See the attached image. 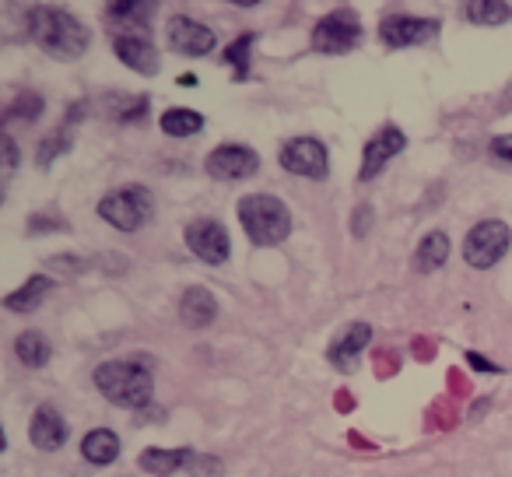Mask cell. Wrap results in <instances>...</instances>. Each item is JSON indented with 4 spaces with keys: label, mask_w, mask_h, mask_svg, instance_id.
Instances as JSON below:
<instances>
[{
    "label": "cell",
    "mask_w": 512,
    "mask_h": 477,
    "mask_svg": "<svg viewBox=\"0 0 512 477\" xmlns=\"http://www.w3.org/2000/svg\"><path fill=\"white\" fill-rule=\"evenodd\" d=\"M71 144H74V134L71 130H57V134H50V137H43V144L36 148V162H39V169H50L57 158H64L67 151H71Z\"/></svg>",
    "instance_id": "cell-25"
},
{
    "label": "cell",
    "mask_w": 512,
    "mask_h": 477,
    "mask_svg": "<svg viewBox=\"0 0 512 477\" xmlns=\"http://www.w3.org/2000/svg\"><path fill=\"white\" fill-rule=\"evenodd\" d=\"M225 474V463L218 456H207V453H193L190 460V477H221Z\"/></svg>",
    "instance_id": "cell-28"
},
{
    "label": "cell",
    "mask_w": 512,
    "mask_h": 477,
    "mask_svg": "<svg viewBox=\"0 0 512 477\" xmlns=\"http://www.w3.org/2000/svg\"><path fill=\"white\" fill-rule=\"evenodd\" d=\"M281 169H288L292 176L302 179H327L330 172L327 144L316 141V137H292L281 148Z\"/></svg>",
    "instance_id": "cell-8"
},
{
    "label": "cell",
    "mask_w": 512,
    "mask_h": 477,
    "mask_svg": "<svg viewBox=\"0 0 512 477\" xmlns=\"http://www.w3.org/2000/svg\"><path fill=\"white\" fill-rule=\"evenodd\" d=\"M379 39L390 50H411V46H428L439 39V22L435 18L414 15H386L379 22Z\"/></svg>",
    "instance_id": "cell-7"
},
{
    "label": "cell",
    "mask_w": 512,
    "mask_h": 477,
    "mask_svg": "<svg viewBox=\"0 0 512 477\" xmlns=\"http://www.w3.org/2000/svg\"><path fill=\"white\" fill-rule=\"evenodd\" d=\"M151 211H155V197H151V190H144V186H137V183L120 186V190L106 193V197L99 200L102 221L120 228V232H137L141 225H148Z\"/></svg>",
    "instance_id": "cell-4"
},
{
    "label": "cell",
    "mask_w": 512,
    "mask_h": 477,
    "mask_svg": "<svg viewBox=\"0 0 512 477\" xmlns=\"http://www.w3.org/2000/svg\"><path fill=\"white\" fill-rule=\"evenodd\" d=\"M512 246V228L502 218H484L463 239V260L477 271H491L498 260L509 253Z\"/></svg>",
    "instance_id": "cell-5"
},
{
    "label": "cell",
    "mask_w": 512,
    "mask_h": 477,
    "mask_svg": "<svg viewBox=\"0 0 512 477\" xmlns=\"http://www.w3.org/2000/svg\"><path fill=\"white\" fill-rule=\"evenodd\" d=\"M15 355L25 369H43L53 358V344L43 334H36V330H25V334L15 337Z\"/></svg>",
    "instance_id": "cell-21"
},
{
    "label": "cell",
    "mask_w": 512,
    "mask_h": 477,
    "mask_svg": "<svg viewBox=\"0 0 512 477\" xmlns=\"http://www.w3.org/2000/svg\"><path fill=\"white\" fill-rule=\"evenodd\" d=\"M190 460H193V449H158V446H148L141 456H137V463L155 477L176 474V470L190 467Z\"/></svg>",
    "instance_id": "cell-20"
},
{
    "label": "cell",
    "mask_w": 512,
    "mask_h": 477,
    "mask_svg": "<svg viewBox=\"0 0 512 477\" xmlns=\"http://www.w3.org/2000/svg\"><path fill=\"white\" fill-rule=\"evenodd\" d=\"M81 456H85L92 467H109V463L120 456V435L113 428H92V432L81 439Z\"/></svg>",
    "instance_id": "cell-18"
},
{
    "label": "cell",
    "mask_w": 512,
    "mask_h": 477,
    "mask_svg": "<svg viewBox=\"0 0 512 477\" xmlns=\"http://www.w3.org/2000/svg\"><path fill=\"white\" fill-rule=\"evenodd\" d=\"M15 169H18V144L11 134H4V176H0V183L8 186L11 176H15Z\"/></svg>",
    "instance_id": "cell-30"
},
{
    "label": "cell",
    "mask_w": 512,
    "mask_h": 477,
    "mask_svg": "<svg viewBox=\"0 0 512 477\" xmlns=\"http://www.w3.org/2000/svg\"><path fill=\"white\" fill-rule=\"evenodd\" d=\"M186 250L197 260H204V264L221 267L228 260V253H232V243H228V232L221 221L197 218L186 225Z\"/></svg>",
    "instance_id": "cell-9"
},
{
    "label": "cell",
    "mask_w": 512,
    "mask_h": 477,
    "mask_svg": "<svg viewBox=\"0 0 512 477\" xmlns=\"http://www.w3.org/2000/svg\"><path fill=\"white\" fill-rule=\"evenodd\" d=\"M253 36H239L232 46H225V60L235 67V78L246 81L249 78V53H253Z\"/></svg>",
    "instance_id": "cell-26"
},
{
    "label": "cell",
    "mask_w": 512,
    "mask_h": 477,
    "mask_svg": "<svg viewBox=\"0 0 512 477\" xmlns=\"http://www.w3.org/2000/svg\"><path fill=\"white\" fill-rule=\"evenodd\" d=\"M200 130H204V116L193 113V109H169V113H162V134L193 137Z\"/></svg>",
    "instance_id": "cell-23"
},
{
    "label": "cell",
    "mask_w": 512,
    "mask_h": 477,
    "mask_svg": "<svg viewBox=\"0 0 512 477\" xmlns=\"http://www.w3.org/2000/svg\"><path fill=\"white\" fill-rule=\"evenodd\" d=\"M155 11V4H137V0H116L109 4L106 15L113 25H148V15Z\"/></svg>",
    "instance_id": "cell-24"
},
{
    "label": "cell",
    "mask_w": 512,
    "mask_h": 477,
    "mask_svg": "<svg viewBox=\"0 0 512 477\" xmlns=\"http://www.w3.org/2000/svg\"><path fill=\"white\" fill-rule=\"evenodd\" d=\"M113 50L130 71L144 74V78H155L158 67H162V57H158V50L151 46L148 36H116Z\"/></svg>",
    "instance_id": "cell-14"
},
{
    "label": "cell",
    "mask_w": 512,
    "mask_h": 477,
    "mask_svg": "<svg viewBox=\"0 0 512 477\" xmlns=\"http://www.w3.org/2000/svg\"><path fill=\"white\" fill-rule=\"evenodd\" d=\"M39 113H43V99H39L36 92H22L15 102L8 106V113H4V123H15V120H39Z\"/></svg>",
    "instance_id": "cell-27"
},
{
    "label": "cell",
    "mask_w": 512,
    "mask_h": 477,
    "mask_svg": "<svg viewBox=\"0 0 512 477\" xmlns=\"http://www.w3.org/2000/svg\"><path fill=\"white\" fill-rule=\"evenodd\" d=\"M369 341H372L369 323H351L348 334L330 344V351H327L330 365H334L337 372H344V376H351V372L362 365V355H365V348H369Z\"/></svg>",
    "instance_id": "cell-13"
},
{
    "label": "cell",
    "mask_w": 512,
    "mask_h": 477,
    "mask_svg": "<svg viewBox=\"0 0 512 477\" xmlns=\"http://www.w3.org/2000/svg\"><path fill=\"white\" fill-rule=\"evenodd\" d=\"M365 43V29L351 8H337L323 15L313 29V50L316 53H351Z\"/></svg>",
    "instance_id": "cell-6"
},
{
    "label": "cell",
    "mask_w": 512,
    "mask_h": 477,
    "mask_svg": "<svg viewBox=\"0 0 512 477\" xmlns=\"http://www.w3.org/2000/svg\"><path fill=\"white\" fill-rule=\"evenodd\" d=\"M95 390L116 407H127V411H144L155 397V379L151 369L141 365V358H113V362H102L95 369Z\"/></svg>",
    "instance_id": "cell-2"
},
{
    "label": "cell",
    "mask_w": 512,
    "mask_h": 477,
    "mask_svg": "<svg viewBox=\"0 0 512 477\" xmlns=\"http://www.w3.org/2000/svg\"><path fill=\"white\" fill-rule=\"evenodd\" d=\"M488 155L495 165H502V169H512V134H502L495 137V141L488 144Z\"/></svg>",
    "instance_id": "cell-29"
},
{
    "label": "cell",
    "mask_w": 512,
    "mask_h": 477,
    "mask_svg": "<svg viewBox=\"0 0 512 477\" xmlns=\"http://www.w3.org/2000/svg\"><path fill=\"white\" fill-rule=\"evenodd\" d=\"M29 439L36 449H43V453H57V449H64L67 442V421L60 418L57 407L43 404L36 411V418H32L29 425Z\"/></svg>",
    "instance_id": "cell-15"
},
{
    "label": "cell",
    "mask_w": 512,
    "mask_h": 477,
    "mask_svg": "<svg viewBox=\"0 0 512 477\" xmlns=\"http://www.w3.org/2000/svg\"><path fill=\"white\" fill-rule=\"evenodd\" d=\"M25 29H29V39L53 60H78L88 53L92 46V32L64 8H29L25 15Z\"/></svg>",
    "instance_id": "cell-1"
},
{
    "label": "cell",
    "mask_w": 512,
    "mask_h": 477,
    "mask_svg": "<svg viewBox=\"0 0 512 477\" xmlns=\"http://www.w3.org/2000/svg\"><path fill=\"white\" fill-rule=\"evenodd\" d=\"M463 15L474 25H505L512 18V8L502 0H470L463 4Z\"/></svg>",
    "instance_id": "cell-22"
},
{
    "label": "cell",
    "mask_w": 512,
    "mask_h": 477,
    "mask_svg": "<svg viewBox=\"0 0 512 477\" xmlns=\"http://www.w3.org/2000/svg\"><path fill=\"white\" fill-rule=\"evenodd\" d=\"M407 148V137L400 127H393V123H386V127H379L376 134L365 141L362 148V169H358V179L362 183H369V179H376L379 172L386 169V165L393 162V158L400 155V151Z\"/></svg>",
    "instance_id": "cell-11"
},
{
    "label": "cell",
    "mask_w": 512,
    "mask_h": 477,
    "mask_svg": "<svg viewBox=\"0 0 512 477\" xmlns=\"http://www.w3.org/2000/svg\"><path fill=\"white\" fill-rule=\"evenodd\" d=\"M256 172H260V155L246 144H221L207 155V176L211 179L235 183V179H253Z\"/></svg>",
    "instance_id": "cell-12"
},
{
    "label": "cell",
    "mask_w": 512,
    "mask_h": 477,
    "mask_svg": "<svg viewBox=\"0 0 512 477\" xmlns=\"http://www.w3.org/2000/svg\"><path fill=\"white\" fill-rule=\"evenodd\" d=\"M57 288V281L50 278V274H32L29 281H25L22 288H15V292L4 299V309L8 313H18V316H25V313H36L39 306H43V299L46 295Z\"/></svg>",
    "instance_id": "cell-17"
},
{
    "label": "cell",
    "mask_w": 512,
    "mask_h": 477,
    "mask_svg": "<svg viewBox=\"0 0 512 477\" xmlns=\"http://www.w3.org/2000/svg\"><path fill=\"white\" fill-rule=\"evenodd\" d=\"M239 225L253 246H281L292 232V211L271 193H249L239 200Z\"/></svg>",
    "instance_id": "cell-3"
},
{
    "label": "cell",
    "mask_w": 512,
    "mask_h": 477,
    "mask_svg": "<svg viewBox=\"0 0 512 477\" xmlns=\"http://www.w3.org/2000/svg\"><path fill=\"white\" fill-rule=\"evenodd\" d=\"M29 232H67V221L64 218H46V214H36L29 221Z\"/></svg>",
    "instance_id": "cell-31"
},
{
    "label": "cell",
    "mask_w": 512,
    "mask_h": 477,
    "mask_svg": "<svg viewBox=\"0 0 512 477\" xmlns=\"http://www.w3.org/2000/svg\"><path fill=\"white\" fill-rule=\"evenodd\" d=\"M165 43H169L172 53L179 57H207L218 46V36H214L207 25H200L197 18L190 15H172L169 25H165Z\"/></svg>",
    "instance_id": "cell-10"
},
{
    "label": "cell",
    "mask_w": 512,
    "mask_h": 477,
    "mask_svg": "<svg viewBox=\"0 0 512 477\" xmlns=\"http://www.w3.org/2000/svg\"><path fill=\"white\" fill-rule=\"evenodd\" d=\"M467 362H470V369H477V372H502V365L488 362V358L477 355V351H467Z\"/></svg>",
    "instance_id": "cell-32"
},
{
    "label": "cell",
    "mask_w": 512,
    "mask_h": 477,
    "mask_svg": "<svg viewBox=\"0 0 512 477\" xmlns=\"http://www.w3.org/2000/svg\"><path fill=\"white\" fill-rule=\"evenodd\" d=\"M449 250H453V246H449L446 232H428L425 239L418 243V250H414L411 267L418 274H435L449 260Z\"/></svg>",
    "instance_id": "cell-19"
},
{
    "label": "cell",
    "mask_w": 512,
    "mask_h": 477,
    "mask_svg": "<svg viewBox=\"0 0 512 477\" xmlns=\"http://www.w3.org/2000/svg\"><path fill=\"white\" fill-rule=\"evenodd\" d=\"M369 225H372V207H369V204L355 207V235L369 232Z\"/></svg>",
    "instance_id": "cell-33"
},
{
    "label": "cell",
    "mask_w": 512,
    "mask_h": 477,
    "mask_svg": "<svg viewBox=\"0 0 512 477\" xmlns=\"http://www.w3.org/2000/svg\"><path fill=\"white\" fill-rule=\"evenodd\" d=\"M179 320L193 330L211 327V323L218 320V299H214L211 288H204V285L186 288L183 299H179Z\"/></svg>",
    "instance_id": "cell-16"
}]
</instances>
